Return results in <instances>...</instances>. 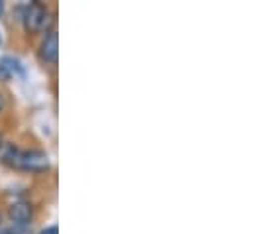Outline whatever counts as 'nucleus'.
<instances>
[{"label":"nucleus","mask_w":253,"mask_h":234,"mask_svg":"<svg viewBox=\"0 0 253 234\" xmlns=\"http://www.w3.org/2000/svg\"><path fill=\"white\" fill-rule=\"evenodd\" d=\"M55 14L49 12L47 6H43L42 2H32L24 8V14H22V24H24V30L28 34H40V32H49L53 30V20Z\"/></svg>","instance_id":"obj_1"},{"label":"nucleus","mask_w":253,"mask_h":234,"mask_svg":"<svg viewBox=\"0 0 253 234\" xmlns=\"http://www.w3.org/2000/svg\"><path fill=\"white\" fill-rule=\"evenodd\" d=\"M16 168L30 174H43L49 170V156L43 150H20Z\"/></svg>","instance_id":"obj_2"},{"label":"nucleus","mask_w":253,"mask_h":234,"mask_svg":"<svg viewBox=\"0 0 253 234\" xmlns=\"http://www.w3.org/2000/svg\"><path fill=\"white\" fill-rule=\"evenodd\" d=\"M38 56L45 65H55L57 63V58H59V36H57L55 30L45 32V36H43V40L40 44Z\"/></svg>","instance_id":"obj_3"},{"label":"nucleus","mask_w":253,"mask_h":234,"mask_svg":"<svg viewBox=\"0 0 253 234\" xmlns=\"http://www.w3.org/2000/svg\"><path fill=\"white\" fill-rule=\"evenodd\" d=\"M8 219L18 227H28L34 219V209L30 203H14L8 209Z\"/></svg>","instance_id":"obj_4"},{"label":"nucleus","mask_w":253,"mask_h":234,"mask_svg":"<svg viewBox=\"0 0 253 234\" xmlns=\"http://www.w3.org/2000/svg\"><path fill=\"white\" fill-rule=\"evenodd\" d=\"M0 67L10 75V79L12 77H22L24 75V65L20 63V59L12 58V56H4V58L0 59Z\"/></svg>","instance_id":"obj_5"},{"label":"nucleus","mask_w":253,"mask_h":234,"mask_svg":"<svg viewBox=\"0 0 253 234\" xmlns=\"http://www.w3.org/2000/svg\"><path fill=\"white\" fill-rule=\"evenodd\" d=\"M40 234H59V229L55 225H51V227H45Z\"/></svg>","instance_id":"obj_6"},{"label":"nucleus","mask_w":253,"mask_h":234,"mask_svg":"<svg viewBox=\"0 0 253 234\" xmlns=\"http://www.w3.org/2000/svg\"><path fill=\"white\" fill-rule=\"evenodd\" d=\"M4 107H6V99H4V95L0 93V113L4 111Z\"/></svg>","instance_id":"obj_7"},{"label":"nucleus","mask_w":253,"mask_h":234,"mask_svg":"<svg viewBox=\"0 0 253 234\" xmlns=\"http://www.w3.org/2000/svg\"><path fill=\"white\" fill-rule=\"evenodd\" d=\"M0 234H16V233L10 231V229H0Z\"/></svg>","instance_id":"obj_8"},{"label":"nucleus","mask_w":253,"mask_h":234,"mask_svg":"<svg viewBox=\"0 0 253 234\" xmlns=\"http://www.w3.org/2000/svg\"><path fill=\"white\" fill-rule=\"evenodd\" d=\"M2 12H4V2L0 0V14H2Z\"/></svg>","instance_id":"obj_9"},{"label":"nucleus","mask_w":253,"mask_h":234,"mask_svg":"<svg viewBox=\"0 0 253 234\" xmlns=\"http://www.w3.org/2000/svg\"><path fill=\"white\" fill-rule=\"evenodd\" d=\"M0 46H2V34H0Z\"/></svg>","instance_id":"obj_10"},{"label":"nucleus","mask_w":253,"mask_h":234,"mask_svg":"<svg viewBox=\"0 0 253 234\" xmlns=\"http://www.w3.org/2000/svg\"><path fill=\"white\" fill-rule=\"evenodd\" d=\"M0 225H2V213H0Z\"/></svg>","instance_id":"obj_11"}]
</instances>
